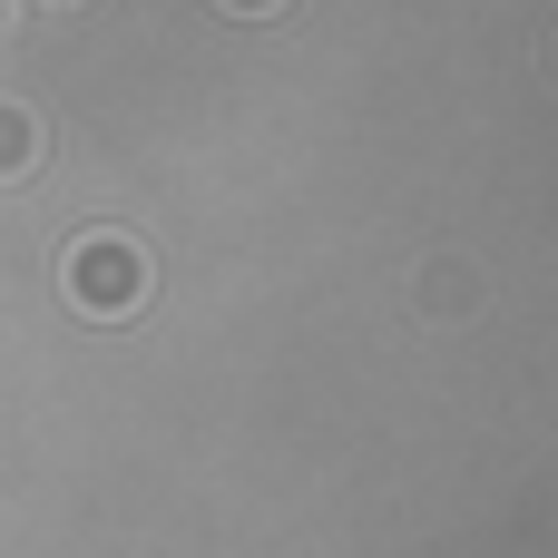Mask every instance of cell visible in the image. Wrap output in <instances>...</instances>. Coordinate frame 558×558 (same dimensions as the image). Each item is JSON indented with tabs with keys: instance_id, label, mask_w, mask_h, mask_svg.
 <instances>
[{
	"instance_id": "1",
	"label": "cell",
	"mask_w": 558,
	"mask_h": 558,
	"mask_svg": "<svg viewBox=\"0 0 558 558\" xmlns=\"http://www.w3.org/2000/svg\"><path fill=\"white\" fill-rule=\"evenodd\" d=\"M59 284H69V304L78 314H98V324H128L137 304H147V245L137 235H78L69 245V265H59Z\"/></svg>"
},
{
	"instance_id": "2",
	"label": "cell",
	"mask_w": 558,
	"mask_h": 558,
	"mask_svg": "<svg viewBox=\"0 0 558 558\" xmlns=\"http://www.w3.org/2000/svg\"><path fill=\"white\" fill-rule=\"evenodd\" d=\"M39 167V118L20 98H0V177H29Z\"/></svg>"
},
{
	"instance_id": "3",
	"label": "cell",
	"mask_w": 558,
	"mask_h": 558,
	"mask_svg": "<svg viewBox=\"0 0 558 558\" xmlns=\"http://www.w3.org/2000/svg\"><path fill=\"white\" fill-rule=\"evenodd\" d=\"M226 10H284V0H226Z\"/></svg>"
},
{
	"instance_id": "4",
	"label": "cell",
	"mask_w": 558,
	"mask_h": 558,
	"mask_svg": "<svg viewBox=\"0 0 558 558\" xmlns=\"http://www.w3.org/2000/svg\"><path fill=\"white\" fill-rule=\"evenodd\" d=\"M0 29H10V0H0Z\"/></svg>"
},
{
	"instance_id": "5",
	"label": "cell",
	"mask_w": 558,
	"mask_h": 558,
	"mask_svg": "<svg viewBox=\"0 0 558 558\" xmlns=\"http://www.w3.org/2000/svg\"><path fill=\"white\" fill-rule=\"evenodd\" d=\"M49 10H78V0H49Z\"/></svg>"
}]
</instances>
